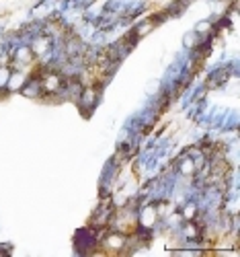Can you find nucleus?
Here are the masks:
<instances>
[{
    "instance_id": "1",
    "label": "nucleus",
    "mask_w": 240,
    "mask_h": 257,
    "mask_svg": "<svg viewBox=\"0 0 240 257\" xmlns=\"http://www.w3.org/2000/svg\"><path fill=\"white\" fill-rule=\"evenodd\" d=\"M103 245V253H113V255H119L123 253L125 245H127V234L119 232V230H111L105 234V239L101 241Z\"/></svg>"
},
{
    "instance_id": "2",
    "label": "nucleus",
    "mask_w": 240,
    "mask_h": 257,
    "mask_svg": "<svg viewBox=\"0 0 240 257\" xmlns=\"http://www.w3.org/2000/svg\"><path fill=\"white\" fill-rule=\"evenodd\" d=\"M99 89H101V84H89V87L82 89V93H80V97H78L76 103L80 105V109L84 113L93 111L95 107H97V103H99Z\"/></svg>"
},
{
    "instance_id": "3",
    "label": "nucleus",
    "mask_w": 240,
    "mask_h": 257,
    "mask_svg": "<svg viewBox=\"0 0 240 257\" xmlns=\"http://www.w3.org/2000/svg\"><path fill=\"white\" fill-rule=\"evenodd\" d=\"M158 218H160V214L156 206H144L138 214V226L144 230H152L158 224Z\"/></svg>"
},
{
    "instance_id": "4",
    "label": "nucleus",
    "mask_w": 240,
    "mask_h": 257,
    "mask_svg": "<svg viewBox=\"0 0 240 257\" xmlns=\"http://www.w3.org/2000/svg\"><path fill=\"white\" fill-rule=\"evenodd\" d=\"M33 52H31V48L29 46H19L17 50H15V54H13V68H23V66H27V64H31L33 62Z\"/></svg>"
},
{
    "instance_id": "5",
    "label": "nucleus",
    "mask_w": 240,
    "mask_h": 257,
    "mask_svg": "<svg viewBox=\"0 0 240 257\" xmlns=\"http://www.w3.org/2000/svg\"><path fill=\"white\" fill-rule=\"evenodd\" d=\"M27 74L25 72H11V78H9V82H7V89L11 91V93H15V91H23V87L27 84Z\"/></svg>"
},
{
    "instance_id": "6",
    "label": "nucleus",
    "mask_w": 240,
    "mask_h": 257,
    "mask_svg": "<svg viewBox=\"0 0 240 257\" xmlns=\"http://www.w3.org/2000/svg\"><path fill=\"white\" fill-rule=\"evenodd\" d=\"M33 56H46V52L50 50V37L48 35H39L33 39V44L29 46Z\"/></svg>"
},
{
    "instance_id": "7",
    "label": "nucleus",
    "mask_w": 240,
    "mask_h": 257,
    "mask_svg": "<svg viewBox=\"0 0 240 257\" xmlns=\"http://www.w3.org/2000/svg\"><path fill=\"white\" fill-rule=\"evenodd\" d=\"M154 29H156V19H146L144 23H140V25L134 29L132 35H134L136 39H142V37H146L150 31H154Z\"/></svg>"
},
{
    "instance_id": "8",
    "label": "nucleus",
    "mask_w": 240,
    "mask_h": 257,
    "mask_svg": "<svg viewBox=\"0 0 240 257\" xmlns=\"http://www.w3.org/2000/svg\"><path fill=\"white\" fill-rule=\"evenodd\" d=\"M201 44H203V37L197 35L195 31H187V33L183 35V46H185L187 50H197V48H201Z\"/></svg>"
},
{
    "instance_id": "9",
    "label": "nucleus",
    "mask_w": 240,
    "mask_h": 257,
    "mask_svg": "<svg viewBox=\"0 0 240 257\" xmlns=\"http://www.w3.org/2000/svg\"><path fill=\"white\" fill-rule=\"evenodd\" d=\"M179 173H181L183 177H193L195 173H197V169H195V163H193V159L185 157V159L181 161V165H179Z\"/></svg>"
},
{
    "instance_id": "10",
    "label": "nucleus",
    "mask_w": 240,
    "mask_h": 257,
    "mask_svg": "<svg viewBox=\"0 0 240 257\" xmlns=\"http://www.w3.org/2000/svg\"><path fill=\"white\" fill-rule=\"evenodd\" d=\"M183 234H185V239H199L201 228H199V224L187 220V224H183Z\"/></svg>"
},
{
    "instance_id": "11",
    "label": "nucleus",
    "mask_w": 240,
    "mask_h": 257,
    "mask_svg": "<svg viewBox=\"0 0 240 257\" xmlns=\"http://www.w3.org/2000/svg\"><path fill=\"white\" fill-rule=\"evenodd\" d=\"M197 212H199L197 204H193V202H187V204L183 206V212H181V216H183V220H195V216H197Z\"/></svg>"
},
{
    "instance_id": "12",
    "label": "nucleus",
    "mask_w": 240,
    "mask_h": 257,
    "mask_svg": "<svg viewBox=\"0 0 240 257\" xmlns=\"http://www.w3.org/2000/svg\"><path fill=\"white\" fill-rule=\"evenodd\" d=\"M195 33H197V35H209L211 31H213V23H211V21L209 19H203V21H199V23L197 25H195V29H193Z\"/></svg>"
},
{
    "instance_id": "13",
    "label": "nucleus",
    "mask_w": 240,
    "mask_h": 257,
    "mask_svg": "<svg viewBox=\"0 0 240 257\" xmlns=\"http://www.w3.org/2000/svg\"><path fill=\"white\" fill-rule=\"evenodd\" d=\"M11 66L9 64H0V89H5L7 87V82H9V78H11Z\"/></svg>"
},
{
    "instance_id": "14",
    "label": "nucleus",
    "mask_w": 240,
    "mask_h": 257,
    "mask_svg": "<svg viewBox=\"0 0 240 257\" xmlns=\"http://www.w3.org/2000/svg\"><path fill=\"white\" fill-rule=\"evenodd\" d=\"M158 91H160V80H158V78L150 80V82L146 84V93H148V95H156Z\"/></svg>"
}]
</instances>
